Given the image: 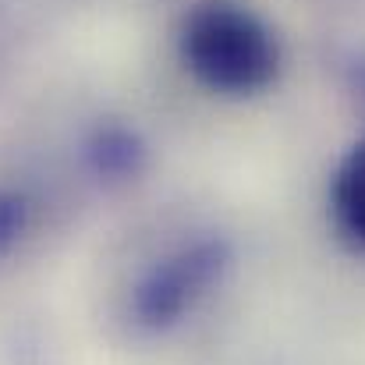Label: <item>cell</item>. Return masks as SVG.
I'll return each mask as SVG.
<instances>
[{"label": "cell", "mask_w": 365, "mask_h": 365, "mask_svg": "<svg viewBox=\"0 0 365 365\" xmlns=\"http://www.w3.org/2000/svg\"><path fill=\"white\" fill-rule=\"evenodd\" d=\"M185 68L213 93L248 96L280 71L273 32L238 0H199L178 36Z\"/></svg>", "instance_id": "cell-1"}, {"label": "cell", "mask_w": 365, "mask_h": 365, "mask_svg": "<svg viewBox=\"0 0 365 365\" xmlns=\"http://www.w3.org/2000/svg\"><path fill=\"white\" fill-rule=\"evenodd\" d=\"M235 259L224 235H202L156 255L128 291V323L145 337H167L220 287Z\"/></svg>", "instance_id": "cell-2"}, {"label": "cell", "mask_w": 365, "mask_h": 365, "mask_svg": "<svg viewBox=\"0 0 365 365\" xmlns=\"http://www.w3.org/2000/svg\"><path fill=\"white\" fill-rule=\"evenodd\" d=\"M82 160L89 167V174L103 185H128L145 170V142L135 128L124 124H100L86 145H82Z\"/></svg>", "instance_id": "cell-3"}, {"label": "cell", "mask_w": 365, "mask_h": 365, "mask_svg": "<svg viewBox=\"0 0 365 365\" xmlns=\"http://www.w3.org/2000/svg\"><path fill=\"white\" fill-rule=\"evenodd\" d=\"M334 213L341 227L365 245V138L351 145L334 181Z\"/></svg>", "instance_id": "cell-4"}, {"label": "cell", "mask_w": 365, "mask_h": 365, "mask_svg": "<svg viewBox=\"0 0 365 365\" xmlns=\"http://www.w3.org/2000/svg\"><path fill=\"white\" fill-rule=\"evenodd\" d=\"M36 227V199L18 185H0V262L11 259Z\"/></svg>", "instance_id": "cell-5"}]
</instances>
